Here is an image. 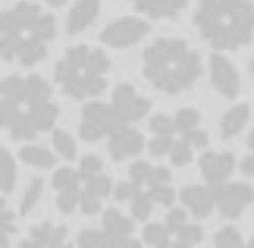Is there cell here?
Returning a JSON list of instances; mask_svg holds the SVG:
<instances>
[{
	"instance_id": "cell-1",
	"label": "cell",
	"mask_w": 254,
	"mask_h": 248,
	"mask_svg": "<svg viewBox=\"0 0 254 248\" xmlns=\"http://www.w3.org/2000/svg\"><path fill=\"white\" fill-rule=\"evenodd\" d=\"M60 126L57 88L35 69L0 79V132L13 142H35Z\"/></svg>"
},
{
	"instance_id": "cell-2",
	"label": "cell",
	"mask_w": 254,
	"mask_h": 248,
	"mask_svg": "<svg viewBox=\"0 0 254 248\" xmlns=\"http://www.w3.org/2000/svg\"><path fill=\"white\" fill-rule=\"evenodd\" d=\"M57 32L54 9L35 0H16L0 9V60L19 69H35L47 60Z\"/></svg>"
},
{
	"instance_id": "cell-3",
	"label": "cell",
	"mask_w": 254,
	"mask_h": 248,
	"mask_svg": "<svg viewBox=\"0 0 254 248\" xmlns=\"http://www.w3.org/2000/svg\"><path fill=\"white\" fill-rule=\"evenodd\" d=\"M138 69L148 88L167 97H179L204 79V57L189 38L157 35L144 44Z\"/></svg>"
},
{
	"instance_id": "cell-4",
	"label": "cell",
	"mask_w": 254,
	"mask_h": 248,
	"mask_svg": "<svg viewBox=\"0 0 254 248\" xmlns=\"http://www.w3.org/2000/svg\"><path fill=\"white\" fill-rule=\"evenodd\" d=\"M113 176L107 173L104 161L97 154H82L75 164H63L51 173L47 192L54 198V207L63 217L82 214L94 217L107 211V198H113Z\"/></svg>"
},
{
	"instance_id": "cell-5",
	"label": "cell",
	"mask_w": 254,
	"mask_h": 248,
	"mask_svg": "<svg viewBox=\"0 0 254 248\" xmlns=\"http://www.w3.org/2000/svg\"><path fill=\"white\" fill-rule=\"evenodd\" d=\"M210 145L204 129V113L198 107H179L173 113H151L148 116V151L157 164L167 166H189L201 157Z\"/></svg>"
},
{
	"instance_id": "cell-6",
	"label": "cell",
	"mask_w": 254,
	"mask_h": 248,
	"mask_svg": "<svg viewBox=\"0 0 254 248\" xmlns=\"http://www.w3.org/2000/svg\"><path fill=\"white\" fill-rule=\"evenodd\" d=\"M191 25L213 54L242 51L254 41V3L251 0H198Z\"/></svg>"
},
{
	"instance_id": "cell-7",
	"label": "cell",
	"mask_w": 254,
	"mask_h": 248,
	"mask_svg": "<svg viewBox=\"0 0 254 248\" xmlns=\"http://www.w3.org/2000/svg\"><path fill=\"white\" fill-rule=\"evenodd\" d=\"M110 73H113V60L104 47L69 44L60 54V60L54 63L51 82L57 94L88 104V101H101V94L110 88Z\"/></svg>"
},
{
	"instance_id": "cell-8",
	"label": "cell",
	"mask_w": 254,
	"mask_h": 248,
	"mask_svg": "<svg viewBox=\"0 0 254 248\" xmlns=\"http://www.w3.org/2000/svg\"><path fill=\"white\" fill-rule=\"evenodd\" d=\"M176 185L167 164L157 161H132L126 170V179L113 185V198L120 204H129L132 220H151L157 207H176Z\"/></svg>"
},
{
	"instance_id": "cell-9",
	"label": "cell",
	"mask_w": 254,
	"mask_h": 248,
	"mask_svg": "<svg viewBox=\"0 0 254 248\" xmlns=\"http://www.w3.org/2000/svg\"><path fill=\"white\" fill-rule=\"evenodd\" d=\"M144 248H201L204 230L182 207H170L163 220H148L141 230Z\"/></svg>"
},
{
	"instance_id": "cell-10",
	"label": "cell",
	"mask_w": 254,
	"mask_h": 248,
	"mask_svg": "<svg viewBox=\"0 0 254 248\" xmlns=\"http://www.w3.org/2000/svg\"><path fill=\"white\" fill-rule=\"evenodd\" d=\"M110 110L120 126H138L141 120L151 116V97L132 82H120L110 88Z\"/></svg>"
},
{
	"instance_id": "cell-11",
	"label": "cell",
	"mask_w": 254,
	"mask_h": 248,
	"mask_svg": "<svg viewBox=\"0 0 254 248\" xmlns=\"http://www.w3.org/2000/svg\"><path fill=\"white\" fill-rule=\"evenodd\" d=\"M151 32V22L144 16H116L101 28V47L104 51H132L138 47Z\"/></svg>"
},
{
	"instance_id": "cell-12",
	"label": "cell",
	"mask_w": 254,
	"mask_h": 248,
	"mask_svg": "<svg viewBox=\"0 0 254 248\" xmlns=\"http://www.w3.org/2000/svg\"><path fill=\"white\" fill-rule=\"evenodd\" d=\"M204 76L210 82V91L223 97V101L236 104L239 94H242V73L239 66L229 60V54H210L204 60Z\"/></svg>"
},
{
	"instance_id": "cell-13",
	"label": "cell",
	"mask_w": 254,
	"mask_h": 248,
	"mask_svg": "<svg viewBox=\"0 0 254 248\" xmlns=\"http://www.w3.org/2000/svg\"><path fill=\"white\" fill-rule=\"evenodd\" d=\"M120 126L116 116L110 110L107 101H88L82 104V113H79V138L88 145H101L110 138V132Z\"/></svg>"
},
{
	"instance_id": "cell-14",
	"label": "cell",
	"mask_w": 254,
	"mask_h": 248,
	"mask_svg": "<svg viewBox=\"0 0 254 248\" xmlns=\"http://www.w3.org/2000/svg\"><path fill=\"white\" fill-rule=\"evenodd\" d=\"M16 248H75V239L69 236V226L60 220H35L28 230L16 239Z\"/></svg>"
},
{
	"instance_id": "cell-15",
	"label": "cell",
	"mask_w": 254,
	"mask_h": 248,
	"mask_svg": "<svg viewBox=\"0 0 254 248\" xmlns=\"http://www.w3.org/2000/svg\"><path fill=\"white\" fill-rule=\"evenodd\" d=\"M236 170H239V157H236V151H229V148H207V151L198 157L201 182L210 185V188H220V185L232 182Z\"/></svg>"
},
{
	"instance_id": "cell-16",
	"label": "cell",
	"mask_w": 254,
	"mask_h": 248,
	"mask_svg": "<svg viewBox=\"0 0 254 248\" xmlns=\"http://www.w3.org/2000/svg\"><path fill=\"white\" fill-rule=\"evenodd\" d=\"M213 201H217V214L226 217L229 223H236L239 217H245V211L254 204V185L248 179H232L226 185L213 188Z\"/></svg>"
},
{
	"instance_id": "cell-17",
	"label": "cell",
	"mask_w": 254,
	"mask_h": 248,
	"mask_svg": "<svg viewBox=\"0 0 254 248\" xmlns=\"http://www.w3.org/2000/svg\"><path fill=\"white\" fill-rule=\"evenodd\" d=\"M101 226H104L107 239H110V248H144L132 214L120 211V207H107L101 214Z\"/></svg>"
},
{
	"instance_id": "cell-18",
	"label": "cell",
	"mask_w": 254,
	"mask_h": 248,
	"mask_svg": "<svg viewBox=\"0 0 254 248\" xmlns=\"http://www.w3.org/2000/svg\"><path fill=\"white\" fill-rule=\"evenodd\" d=\"M104 145H107L110 161L132 164V161H138V154H144V148H148V135H144L141 129H135V126H116Z\"/></svg>"
},
{
	"instance_id": "cell-19",
	"label": "cell",
	"mask_w": 254,
	"mask_h": 248,
	"mask_svg": "<svg viewBox=\"0 0 254 248\" xmlns=\"http://www.w3.org/2000/svg\"><path fill=\"white\" fill-rule=\"evenodd\" d=\"M176 207H182L191 220H207L210 214H217V201H213V188L204 182H189L176 195Z\"/></svg>"
},
{
	"instance_id": "cell-20",
	"label": "cell",
	"mask_w": 254,
	"mask_h": 248,
	"mask_svg": "<svg viewBox=\"0 0 254 248\" xmlns=\"http://www.w3.org/2000/svg\"><path fill=\"white\" fill-rule=\"evenodd\" d=\"M101 13H104V0H72V3L66 6V16H63L66 35L79 38L85 32H91V28L101 22Z\"/></svg>"
},
{
	"instance_id": "cell-21",
	"label": "cell",
	"mask_w": 254,
	"mask_h": 248,
	"mask_svg": "<svg viewBox=\"0 0 254 248\" xmlns=\"http://www.w3.org/2000/svg\"><path fill=\"white\" fill-rule=\"evenodd\" d=\"M129 3L148 22H170V19H179L189 9L191 0H129Z\"/></svg>"
},
{
	"instance_id": "cell-22",
	"label": "cell",
	"mask_w": 254,
	"mask_h": 248,
	"mask_svg": "<svg viewBox=\"0 0 254 248\" xmlns=\"http://www.w3.org/2000/svg\"><path fill=\"white\" fill-rule=\"evenodd\" d=\"M19 164H25L28 170H35V173H44V170H57V154L51 151V145H44V142H22L19 145Z\"/></svg>"
},
{
	"instance_id": "cell-23",
	"label": "cell",
	"mask_w": 254,
	"mask_h": 248,
	"mask_svg": "<svg viewBox=\"0 0 254 248\" xmlns=\"http://www.w3.org/2000/svg\"><path fill=\"white\" fill-rule=\"evenodd\" d=\"M251 126V107L248 104H229L226 110L220 113V135L226 138V142H232V138H239V135H245V129Z\"/></svg>"
},
{
	"instance_id": "cell-24",
	"label": "cell",
	"mask_w": 254,
	"mask_h": 248,
	"mask_svg": "<svg viewBox=\"0 0 254 248\" xmlns=\"http://www.w3.org/2000/svg\"><path fill=\"white\" fill-rule=\"evenodd\" d=\"M19 239V211L9 204L6 195H0V248H16Z\"/></svg>"
},
{
	"instance_id": "cell-25",
	"label": "cell",
	"mask_w": 254,
	"mask_h": 248,
	"mask_svg": "<svg viewBox=\"0 0 254 248\" xmlns=\"http://www.w3.org/2000/svg\"><path fill=\"white\" fill-rule=\"evenodd\" d=\"M51 151L57 154V161H66V164H75L79 161V138H75L69 129H63V126H57L54 132H51Z\"/></svg>"
},
{
	"instance_id": "cell-26",
	"label": "cell",
	"mask_w": 254,
	"mask_h": 248,
	"mask_svg": "<svg viewBox=\"0 0 254 248\" xmlns=\"http://www.w3.org/2000/svg\"><path fill=\"white\" fill-rule=\"evenodd\" d=\"M19 188V157L0 145V195H13Z\"/></svg>"
},
{
	"instance_id": "cell-27",
	"label": "cell",
	"mask_w": 254,
	"mask_h": 248,
	"mask_svg": "<svg viewBox=\"0 0 254 248\" xmlns=\"http://www.w3.org/2000/svg\"><path fill=\"white\" fill-rule=\"evenodd\" d=\"M44 192H47V185H44L41 176H32V179L19 188V207H16L19 217H28V214H32L35 207L44 201Z\"/></svg>"
},
{
	"instance_id": "cell-28",
	"label": "cell",
	"mask_w": 254,
	"mask_h": 248,
	"mask_svg": "<svg viewBox=\"0 0 254 248\" xmlns=\"http://www.w3.org/2000/svg\"><path fill=\"white\" fill-rule=\"evenodd\" d=\"M75 248H110V239H107L104 226H82L79 236H75Z\"/></svg>"
},
{
	"instance_id": "cell-29",
	"label": "cell",
	"mask_w": 254,
	"mask_h": 248,
	"mask_svg": "<svg viewBox=\"0 0 254 248\" xmlns=\"http://www.w3.org/2000/svg\"><path fill=\"white\" fill-rule=\"evenodd\" d=\"M213 248H245V236L236 223H226L213 233Z\"/></svg>"
},
{
	"instance_id": "cell-30",
	"label": "cell",
	"mask_w": 254,
	"mask_h": 248,
	"mask_svg": "<svg viewBox=\"0 0 254 248\" xmlns=\"http://www.w3.org/2000/svg\"><path fill=\"white\" fill-rule=\"evenodd\" d=\"M239 170L242 176L254 179V129H248V135H245V154L239 157Z\"/></svg>"
},
{
	"instance_id": "cell-31",
	"label": "cell",
	"mask_w": 254,
	"mask_h": 248,
	"mask_svg": "<svg viewBox=\"0 0 254 248\" xmlns=\"http://www.w3.org/2000/svg\"><path fill=\"white\" fill-rule=\"evenodd\" d=\"M41 3H44L47 9H60V6H69L72 0H41Z\"/></svg>"
},
{
	"instance_id": "cell-32",
	"label": "cell",
	"mask_w": 254,
	"mask_h": 248,
	"mask_svg": "<svg viewBox=\"0 0 254 248\" xmlns=\"http://www.w3.org/2000/svg\"><path fill=\"white\" fill-rule=\"evenodd\" d=\"M245 248H254V233H251L248 239H245Z\"/></svg>"
},
{
	"instance_id": "cell-33",
	"label": "cell",
	"mask_w": 254,
	"mask_h": 248,
	"mask_svg": "<svg viewBox=\"0 0 254 248\" xmlns=\"http://www.w3.org/2000/svg\"><path fill=\"white\" fill-rule=\"evenodd\" d=\"M248 73L254 76V54H251V60H248Z\"/></svg>"
}]
</instances>
